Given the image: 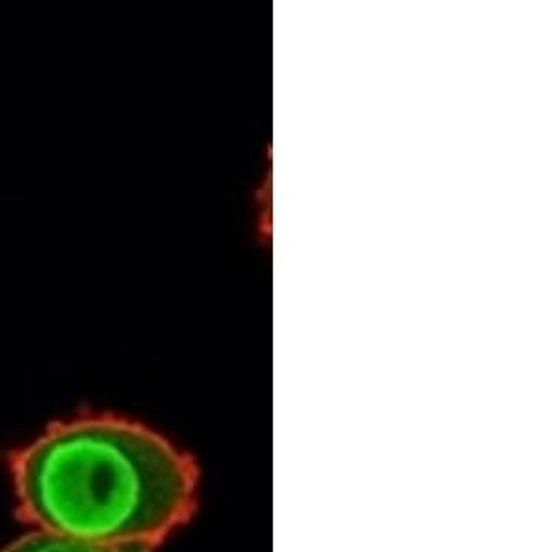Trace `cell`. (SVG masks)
I'll use <instances>...</instances> for the list:
<instances>
[{
    "mask_svg": "<svg viewBox=\"0 0 557 552\" xmlns=\"http://www.w3.org/2000/svg\"><path fill=\"white\" fill-rule=\"evenodd\" d=\"M157 549L147 545L110 547L71 540L58 533L36 530L26 533L2 552H154Z\"/></svg>",
    "mask_w": 557,
    "mask_h": 552,
    "instance_id": "7a4b0ae2",
    "label": "cell"
},
{
    "mask_svg": "<svg viewBox=\"0 0 557 552\" xmlns=\"http://www.w3.org/2000/svg\"><path fill=\"white\" fill-rule=\"evenodd\" d=\"M10 475L21 519L96 545L157 549L197 508L194 457L115 413L52 422L13 454Z\"/></svg>",
    "mask_w": 557,
    "mask_h": 552,
    "instance_id": "6da1fadb",
    "label": "cell"
}]
</instances>
